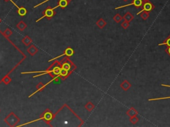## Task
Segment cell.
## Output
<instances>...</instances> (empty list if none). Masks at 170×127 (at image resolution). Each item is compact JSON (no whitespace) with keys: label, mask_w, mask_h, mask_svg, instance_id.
Masks as SVG:
<instances>
[{"label":"cell","mask_w":170,"mask_h":127,"mask_svg":"<svg viewBox=\"0 0 170 127\" xmlns=\"http://www.w3.org/2000/svg\"><path fill=\"white\" fill-rule=\"evenodd\" d=\"M5 122L9 127H15L20 121V119L13 112H11L5 118Z\"/></svg>","instance_id":"cell-1"},{"label":"cell","mask_w":170,"mask_h":127,"mask_svg":"<svg viewBox=\"0 0 170 127\" xmlns=\"http://www.w3.org/2000/svg\"><path fill=\"white\" fill-rule=\"evenodd\" d=\"M59 7V5L56 6L55 7H54V8H52V9H51V8H48V9H47L46 10H45L44 12H43V16L42 17H41L40 19H39L38 20H37V21L36 22H39V21L41 20L44 17H49V18H51L53 17V15H54V9H56L57 7Z\"/></svg>","instance_id":"cell-2"},{"label":"cell","mask_w":170,"mask_h":127,"mask_svg":"<svg viewBox=\"0 0 170 127\" xmlns=\"http://www.w3.org/2000/svg\"><path fill=\"white\" fill-rule=\"evenodd\" d=\"M142 2H143V1H142V0H134V1H133L132 3H130V4H128V5H126L120 6V7H116L115 9H120V8L124 7H128V6L133 5H134L136 6V7H140V6L142 5Z\"/></svg>","instance_id":"cell-3"},{"label":"cell","mask_w":170,"mask_h":127,"mask_svg":"<svg viewBox=\"0 0 170 127\" xmlns=\"http://www.w3.org/2000/svg\"><path fill=\"white\" fill-rule=\"evenodd\" d=\"M37 52H38L37 47L35 46V45H33V44L31 45V46L27 48V52H28L31 56H32L36 54L37 53Z\"/></svg>","instance_id":"cell-4"},{"label":"cell","mask_w":170,"mask_h":127,"mask_svg":"<svg viewBox=\"0 0 170 127\" xmlns=\"http://www.w3.org/2000/svg\"><path fill=\"white\" fill-rule=\"evenodd\" d=\"M14 5L17 7L18 9V13H19V15H21V16H23V15H25L27 13V10L25 8H23V7H19V6H17L16 4H15L14 2H13V1H12V0H9Z\"/></svg>","instance_id":"cell-5"},{"label":"cell","mask_w":170,"mask_h":127,"mask_svg":"<svg viewBox=\"0 0 170 127\" xmlns=\"http://www.w3.org/2000/svg\"><path fill=\"white\" fill-rule=\"evenodd\" d=\"M153 6L152 5V3H149V2L146 3L145 4H144V9H142L141 11H140L139 13H138V15H139L140 13H142V12H144V11H151V10L153 9Z\"/></svg>","instance_id":"cell-6"},{"label":"cell","mask_w":170,"mask_h":127,"mask_svg":"<svg viewBox=\"0 0 170 127\" xmlns=\"http://www.w3.org/2000/svg\"><path fill=\"white\" fill-rule=\"evenodd\" d=\"M73 54V49H71V48H67V49L66 50V51H65V52L63 54H62L61 55V56H57V57H56V58H53V59H52V60H49V62L53 60H56V59L60 58V57H61V56H64V55H68V56H72Z\"/></svg>","instance_id":"cell-7"},{"label":"cell","mask_w":170,"mask_h":127,"mask_svg":"<svg viewBox=\"0 0 170 127\" xmlns=\"http://www.w3.org/2000/svg\"><path fill=\"white\" fill-rule=\"evenodd\" d=\"M22 42L25 45V46H29L32 43V40L29 36H26L22 39Z\"/></svg>","instance_id":"cell-8"},{"label":"cell","mask_w":170,"mask_h":127,"mask_svg":"<svg viewBox=\"0 0 170 127\" xmlns=\"http://www.w3.org/2000/svg\"><path fill=\"white\" fill-rule=\"evenodd\" d=\"M27 25L25 24V23H24L23 21H20L19 23H17V27L18 28V29H19L21 31H23L25 29L27 28Z\"/></svg>","instance_id":"cell-9"},{"label":"cell","mask_w":170,"mask_h":127,"mask_svg":"<svg viewBox=\"0 0 170 127\" xmlns=\"http://www.w3.org/2000/svg\"><path fill=\"white\" fill-rule=\"evenodd\" d=\"M45 87V84H43L42 82H39L37 85H36V89H37V91L36 92H37V91H39L40 90H41L43 88H44ZM36 92H35V93H33L32 95H31L29 96V97H31L32 95H33L34 94H35L36 93Z\"/></svg>","instance_id":"cell-10"},{"label":"cell","mask_w":170,"mask_h":127,"mask_svg":"<svg viewBox=\"0 0 170 127\" xmlns=\"http://www.w3.org/2000/svg\"><path fill=\"white\" fill-rule=\"evenodd\" d=\"M68 2L67 0H60L59 3V7H61L62 8H65V7H67L68 5Z\"/></svg>","instance_id":"cell-11"},{"label":"cell","mask_w":170,"mask_h":127,"mask_svg":"<svg viewBox=\"0 0 170 127\" xmlns=\"http://www.w3.org/2000/svg\"><path fill=\"white\" fill-rule=\"evenodd\" d=\"M2 81H3V83L6 84V85H8V84L11 81V79L9 78L8 75H6V77L2 79Z\"/></svg>","instance_id":"cell-12"},{"label":"cell","mask_w":170,"mask_h":127,"mask_svg":"<svg viewBox=\"0 0 170 127\" xmlns=\"http://www.w3.org/2000/svg\"><path fill=\"white\" fill-rule=\"evenodd\" d=\"M3 35L4 36H6V37H9V36L12 35V31L9 29H7L3 31Z\"/></svg>","instance_id":"cell-13"},{"label":"cell","mask_w":170,"mask_h":127,"mask_svg":"<svg viewBox=\"0 0 170 127\" xmlns=\"http://www.w3.org/2000/svg\"><path fill=\"white\" fill-rule=\"evenodd\" d=\"M164 44H166V45H167V46H170V38H167V42H166L159 44V45H164Z\"/></svg>","instance_id":"cell-14"},{"label":"cell","mask_w":170,"mask_h":127,"mask_svg":"<svg viewBox=\"0 0 170 127\" xmlns=\"http://www.w3.org/2000/svg\"><path fill=\"white\" fill-rule=\"evenodd\" d=\"M142 16H143V17H144V18H147V17H148V14L146 13H144V14L143 15H142Z\"/></svg>","instance_id":"cell-15"},{"label":"cell","mask_w":170,"mask_h":127,"mask_svg":"<svg viewBox=\"0 0 170 127\" xmlns=\"http://www.w3.org/2000/svg\"><path fill=\"white\" fill-rule=\"evenodd\" d=\"M167 52H168V53H169V54H170V47L169 48H168V50H167Z\"/></svg>","instance_id":"cell-16"},{"label":"cell","mask_w":170,"mask_h":127,"mask_svg":"<svg viewBox=\"0 0 170 127\" xmlns=\"http://www.w3.org/2000/svg\"><path fill=\"white\" fill-rule=\"evenodd\" d=\"M71 1H72V0H67V1L68 3H69V2H70Z\"/></svg>","instance_id":"cell-17"},{"label":"cell","mask_w":170,"mask_h":127,"mask_svg":"<svg viewBox=\"0 0 170 127\" xmlns=\"http://www.w3.org/2000/svg\"><path fill=\"white\" fill-rule=\"evenodd\" d=\"M4 1H6V2H8V1H9V0H3Z\"/></svg>","instance_id":"cell-18"},{"label":"cell","mask_w":170,"mask_h":127,"mask_svg":"<svg viewBox=\"0 0 170 127\" xmlns=\"http://www.w3.org/2000/svg\"><path fill=\"white\" fill-rule=\"evenodd\" d=\"M124 1H127V0H124Z\"/></svg>","instance_id":"cell-19"},{"label":"cell","mask_w":170,"mask_h":127,"mask_svg":"<svg viewBox=\"0 0 170 127\" xmlns=\"http://www.w3.org/2000/svg\"><path fill=\"white\" fill-rule=\"evenodd\" d=\"M142 1H147V0H142Z\"/></svg>","instance_id":"cell-20"},{"label":"cell","mask_w":170,"mask_h":127,"mask_svg":"<svg viewBox=\"0 0 170 127\" xmlns=\"http://www.w3.org/2000/svg\"><path fill=\"white\" fill-rule=\"evenodd\" d=\"M0 111H1V110H0Z\"/></svg>","instance_id":"cell-21"}]
</instances>
